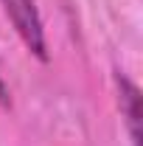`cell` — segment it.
I'll return each instance as SVG.
<instances>
[{
    "label": "cell",
    "mask_w": 143,
    "mask_h": 146,
    "mask_svg": "<svg viewBox=\"0 0 143 146\" xmlns=\"http://www.w3.org/2000/svg\"><path fill=\"white\" fill-rule=\"evenodd\" d=\"M6 14L11 20V25L17 28L20 39L25 42V48L36 56V59H48V48H45V28H42V17L34 0H0Z\"/></svg>",
    "instance_id": "1"
},
{
    "label": "cell",
    "mask_w": 143,
    "mask_h": 146,
    "mask_svg": "<svg viewBox=\"0 0 143 146\" xmlns=\"http://www.w3.org/2000/svg\"><path fill=\"white\" fill-rule=\"evenodd\" d=\"M115 87H118V104H121V115L129 129V141L132 146H140V118H143V98L140 87L126 79L124 73H115Z\"/></svg>",
    "instance_id": "2"
},
{
    "label": "cell",
    "mask_w": 143,
    "mask_h": 146,
    "mask_svg": "<svg viewBox=\"0 0 143 146\" xmlns=\"http://www.w3.org/2000/svg\"><path fill=\"white\" fill-rule=\"evenodd\" d=\"M0 104L9 107V87H6V82H3V73H0Z\"/></svg>",
    "instance_id": "3"
}]
</instances>
